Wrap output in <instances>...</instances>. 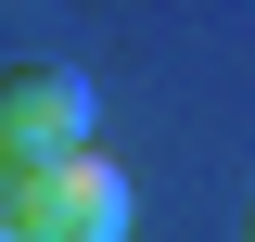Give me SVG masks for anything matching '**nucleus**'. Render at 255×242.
Wrapping results in <instances>:
<instances>
[{
	"label": "nucleus",
	"mask_w": 255,
	"mask_h": 242,
	"mask_svg": "<svg viewBox=\"0 0 255 242\" xmlns=\"http://www.w3.org/2000/svg\"><path fill=\"white\" fill-rule=\"evenodd\" d=\"M0 140H13V166L90 153V77H77V64H13V77H0Z\"/></svg>",
	"instance_id": "obj_2"
},
{
	"label": "nucleus",
	"mask_w": 255,
	"mask_h": 242,
	"mask_svg": "<svg viewBox=\"0 0 255 242\" xmlns=\"http://www.w3.org/2000/svg\"><path fill=\"white\" fill-rule=\"evenodd\" d=\"M0 179H13V140H0Z\"/></svg>",
	"instance_id": "obj_4"
},
{
	"label": "nucleus",
	"mask_w": 255,
	"mask_h": 242,
	"mask_svg": "<svg viewBox=\"0 0 255 242\" xmlns=\"http://www.w3.org/2000/svg\"><path fill=\"white\" fill-rule=\"evenodd\" d=\"M0 204L26 217V242H128L140 230V191L102 166V153H51V166H13Z\"/></svg>",
	"instance_id": "obj_1"
},
{
	"label": "nucleus",
	"mask_w": 255,
	"mask_h": 242,
	"mask_svg": "<svg viewBox=\"0 0 255 242\" xmlns=\"http://www.w3.org/2000/svg\"><path fill=\"white\" fill-rule=\"evenodd\" d=\"M0 242H26V217H13V204H0Z\"/></svg>",
	"instance_id": "obj_3"
},
{
	"label": "nucleus",
	"mask_w": 255,
	"mask_h": 242,
	"mask_svg": "<svg viewBox=\"0 0 255 242\" xmlns=\"http://www.w3.org/2000/svg\"><path fill=\"white\" fill-rule=\"evenodd\" d=\"M243 242H255V217H243Z\"/></svg>",
	"instance_id": "obj_5"
}]
</instances>
